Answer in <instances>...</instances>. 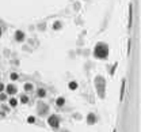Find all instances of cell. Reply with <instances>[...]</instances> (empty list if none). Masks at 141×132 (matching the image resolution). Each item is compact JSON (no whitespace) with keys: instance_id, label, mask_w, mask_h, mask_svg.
<instances>
[{"instance_id":"obj_14","label":"cell","mask_w":141,"mask_h":132,"mask_svg":"<svg viewBox=\"0 0 141 132\" xmlns=\"http://www.w3.org/2000/svg\"><path fill=\"white\" fill-rule=\"evenodd\" d=\"M27 101H28V98L26 95H22V97H20V102H22V104H26Z\"/></svg>"},{"instance_id":"obj_13","label":"cell","mask_w":141,"mask_h":132,"mask_svg":"<svg viewBox=\"0 0 141 132\" xmlns=\"http://www.w3.org/2000/svg\"><path fill=\"white\" fill-rule=\"evenodd\" d=\"M123 91H125V80H122V87H121V99H123Z\"/></svg>"},{"instance_id":"obj_19","label":"cell","mask_w":141,"mask_h":132,"mask_svg":"<svg viewBox=\"0 0 141 132\" xmlns=\"http://www.w3.org/2000/svg\"><path fill=\"white\" fill-rule=\"evenodd\" d=\"M0 36H1V29H0Z\"/></svg>"},{"instance_id":"obj_12","label":"cell","mask_w":141,"mask_h":132,"mask_svg":"<svg viewBox=\"0 0 141 132\" xmlns=\"http://www.w3.org/2000/svg\"><path fill=\"white\" fill-rule=\"evenodd\" d=\"M27 123L34 124V123H35V117H34V116H28V117H27Z\"/></svg>"},{"instance_id":"obj_18","label":"cell","mask_w":141,"mask_h":132,"mask_svg":"<svg viewBox=\"0 0 141 132\" xmlns=\"http://www.w3.org/2000/svg\"><path fill=\"white\" fill-rule=\"evenodd\" d=\"M3 90H4V85H3V83H0V93H1Z\"/></svg>"},{"instance_id":"obj_11","label":"cell","mask_w":141,"mask_h":132,"mask_svg":"<svg viewBox=\"0 0 141 132\" xmlns=\"http://www.w3.org/2000/svg\"><path fill=\"white\" fill-rule=\"evenodd\" d=\"M69 89L70 90H76V89H77V83H76V82H70V83H69Z\"/></svg>"},{"instance_id":"obj_1","label":"cell","mask_w":141,"mask_h":132,"mask_svg":"<svg viewBox=\"0 0 141 132\" xmlns=\"http://www.w3.org/2000/svg\"><path fill=\"white\" fill-rule=\"evenodd\" d=\"M94 55L95 57H98V59H107L108 56V48L106 44H98L96 46H95V51H94Z\"/></svg>"},{"instance_id":"obj_6","label":"cell","mask_w":141,"mask_h":132,"mask_svg":"<svg viewBox=\"0 0 141 132\" xmlns=\"http://www.w3.org/2000/svg\"><path fill=\"white\" fill-rule=\"evenodd\" d=\"M95 121H96V117H95L92 113H89L88 117H87V123L88 124H95Z\"/></svg>"},{"instance_id":"obj_15","label":"cell","mask_w":141,"mask_h":132,"mask_svg":"<svg viewBox=\"0 0 141 132\" xmlns=\"http://www.w3.org/2000/svg\"><path fill=\"white\" fill-rule=\"evenodd\" d=\"M18 78H19V76H18L16 72H12V74H11V79H12V80H16Z\"/></svg>"},{"instance_id":"obj_10","label":"cell","mask_w":141,"mask_h":132,"mask_svg":"<svg viewBox=\"0 0 141 132\" xmlns=\"http://www.w3.org/2000/svg\"><path fill=\"white\" fill-rule=\"evenodd\" d=\"M24 90H26V91H31V90H33V85H31V83H26V85H24Z\"/></svg>"},{"instance_id":"obj_20","label":"cell","mask_w":141,"mask_h":132,"mask_svg":"<svg viewBox=\"0 0 141 132\" xmlns=\"http://www.w3.org/2000/svg\"><path fill=\"white\" fill-rule=\"evenodd\" d=\"M114 132H115V129H114Z\"/></svg>"},{"instance_id":"obj_7","label":"cell","mask_w":141,"mask_h":132,"mask_svg":"<svg viewBox=\"0 0 141 132\" xmlns=\"http://www.w3.org/2000/svg\"><path fill=\"white\" fill-rule=\"evenodd\" d=\"M37 94H38V97H39V98H43V97L46 95V91H45L43 89H38Z\"/></svg>"},{"instance_id":"obj_5","label":"cell","mask_w":141,"mask_h":132,"mask_svg":"<svg viewBox=\"0 0 141 132\" xmlns=\"http://www.w3.org/2000/svg\"><path fill=\"white\" fill-rule=\"evenodd\" d=\"M7 93H8V94H15V93H16V87H15L14 85H8L7 86Z\"/></svg>"},{"instance_id":"obj_17","label":"cell","mask_w":141,"mask_h":132,"mask_svg":"<svg viewBox=\"0 0 141 132\" xmlns=\"http://www.w3.org/2000/svg\"><path fill=\"white\" fill-rule=\"evenodd\" d=\"M5 98H7V95H5V94H3V93H1V94H0V101H4Z\"/></svg>"},{"instance_id":"obj_9","label":"cell","mask_w":141,"mask_h":132,"mask_svg":"<svg viewBox=\"0 0 141 132\" xmlns=\"http://www.w3.org/2000/svg\"><path fill=\"white\" fill-rule=\"evenodd\" d=\"M9 105H11L12 108H15V106L18 105V101H16L15 98H11V99H9Z\"/></svg>"},{"instance_id":"obj_4","label":"cell","mask_w":141,"mask_h":132,"mask_svg":"<svg viewBox=\"0 0 141 132\" xmlns=\"http://www.w3.org/2000/svg\"><path fill=\"white\" fill-rule=\"evenodd\" d=\"M132 22H133V5L130 4V7H129V27H132Z\"/></svg>"},{"instance_id":"obj_3","label":"cell","mask_w":141,"mask_h":132,"mask_svg":"<svg viewBox=\"0 0 141 132\" xmlns=\"http://www.w3.org/2000/svg\"><path fill=\"white\" fill-rule=\"evenodd\" d=\"M15 38H16V41H23L24 40V33L23 31H20V30H18L16 34H15Z\"/></svg>"},{"instance_id":"obj_16","label":"cell","mask_w":141,"mask_h":132,"mask_svg":"<svg viewBox=\"0 0 141 132\" xmlns=\"http://www.w3.org/2000/svg\"><path fill=\"white\" fill-rule=\"evenodd\" d=\"M60 27H61V25L58 23V22H56V23L53 25V29H56V30H57V29H60Z\"/></svg>"},{"instance_id":"obj_2","label":"cell","mask_w":141,"mask_h":132,"mask_svg":"<svg viewBox=\"0 0 141 132\" xmlns=\"http://www.w3.org/2000/svg\"><path fill=\"white\" fill-rule=\"evenodd\" d=\"M47 124L53 128H57L60 125V120H58V117H57L56 114H52V116H49V118H47Z\"/></svg>"},{"instance_id":"obj_8","label":"cell","mask_w":141,"mask_h":132,"mask_svg":"<svg viewBox=\"0 0 141 132\" xmlns=\"http://www.w3.org/2000/svg\"><path fill=\"white\" fill-rule=\"evenodd\" d=\"M56 104H57V106H62V105L65 104V99L62 98V97H60V98H57Z\"/></svg>"}]
</instances>
